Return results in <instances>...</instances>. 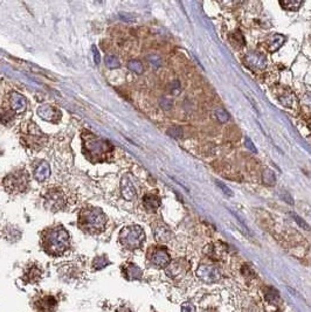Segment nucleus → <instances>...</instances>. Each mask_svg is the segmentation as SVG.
Here are the masks:
<instances>
[{"mask_svg": "<svg viewBox=\"0 0 311 312\" xmlns=\"http://www.w3.org/2000/svg\"><path fill=\"white\" fill-rule=\"evenodd\" d=\"M82 153L92 163L108 162L113 158L114 145L107 139L100 138L88 130H85L81 135Z\"/></svg>", "mask_w": 311, "mask_h": 312, "instance_id": "f257e3e1", "label": "nucleus"}, {"mask_svg": "<svg viewBox=\"0 0 311 312\" xmlns=\"http://www.w3.org/2000/svg\"><path fill=\"white\" fill-rule=\"evenodd\" d=\"M41 245L43 250L49 255H62L70 246L69 233L62 226L47 228L41 235Z\"/></svg>", "mask_w": 311, "mask_h": 312, "instance_id": "f03ea898", "label": "nucleus"}, {"mask_svg": "<svg viewBox=\"0 0 311 312\" xmlns=\"http://www.w3.org/2000/svg\"><path fill=\"white\" fill-rule=\"evenodd\" d=\"M79 226L88 234H100L106 229L107 216L101 208L88 206L79 214Z\"/></svg>", "mask_w": 311, "mask_h": 312, "instance_id": "7ed1b4c3", "label": "nucleus"}, {"mask_svg": "<svg viewBox=\"0 0 311 312\" xmlns=\"http://www.w3.org/2000/svg\"><path fill=\"white\" fill-rule=\"evenodd\" d=\"M20 141L25 147L32 151H41L46 146L47 137L33 121L24 122L20 126Z\"/></svg>", "mask_w": 311, "mask_h": 312, "instance_id": "20e7f679", "label": "nucleus"}, {"mask_svg": "<svg viewBox=\"0 0 311 312\" xmlns=\"http://www.w3.org/2000/svg\"><path fill=\"white\" fill-rule=\"evenodd\" d=\"M3 186L10 194L24 193L30 187V174L26 170H16L4 178Z\"/></svg>", "mask_w": 311, "mask_h": 312, "instance_id": "39448f33", "label": "nucleus"}, {"mask_svg": "<svg viewBox=\"0 0 311 312\" xmlns=\"http://www.w3.org/2000/svg\"><path fill=\"white\" fill-rule=\"evenodd\" d=\"M144 241H145V233L139 226H126L119 233V242L126 249H138L143 246Z\"/></svg>", "mask_w": 311, "mask_h": 312, "instance_id": "423d86ee", "label": "nucleus"}, {"mask_svg": "<svg viewBox=\"0 0 311 312\" xmlns=\"http://www.w3.org/2000/svg\"><path fill=\"white\" fill-rule=\"evenodd\" d=\"M45 207L52 212H59L66 208L67 198L64 192L60 187H50L43 195Z\"/></svg>", "mask_w": 311, "mask_h": 312, "instance_id": "0eeeda50", "label": "nucleus"}, {"mask_svg": "<svg viewBox=\"0 0 311 312\" xmlns=\"http://www.w3.org/2000/svg\"><path fill=\"white\" fill-rule=\"evenodd\" d=\"M197 276L204 283L212 284L221 278V273H220L219 268L213 266V264H201L197 269Z\"/></svg>", "mask_w": 311, "mask_h": 312, "instance_id": "6e6552de", "label": "nucleus"}, {"mask_svg": "<svg viewBox=\"0 0 311 312\" xmlns=\"http://www.w3.org/2000/svg\"><path fill=\"white\" fill-rule=\"evenodd\" d=\"M245 63L248 68L254 71H261L267 66L266 56L259 52H249L245 55Z\"/></svg>", "mask_w": 311, "mask_h": 312, "instance_id": "1a4fd4ad", "label": "nucleus"}, {"mask_svg": "<svg viewBox=\"0 0 311 312\" xmlns=\"http://www.w3.org/2000/svg\"><path fill=\"white\" fill-rule=\"evenodd\" d=\"M37 112L39 117L49 123H59L62 118V112H61L60 109L49 104H43L41 107H39Z\"/></svg>", "mask_w": 311, "mask_h": 312, "instance_id": "9d476101", "label": "nucleus"}, {"mask_svg": "<svg viewBox=\"0 0 311 312\" xmlns=\"http://www.w3.org/2000/svg\"><path fill=\"white\" fill-rule=\"evenodd\" d=\"M190 269V264L187 261L183 259H178L176 261H173L166 267V274H168L169 277L177 278L185 275L187 271Z\"/></svg>", "mask_w": 311, "mask_h": 312, "instance_id": "9b49d317", "label": "nucleus"}, {"mask_svg": "<svg viewBox=\"0 0 311 312\" xmlns=\"http://www.w3.org/2000/svg\"><path fill=\"white\" fill-rule=\"evenodd\" d=\"M10 109L14 111V114H24L27 110V99L21 94L17 92H12L9 96Z\"/></svg>", "mask_w": 311, "mask_h": 312, "instance_id": "f8f14e48", "label": "nucleus"}, {"mask_svg": "<svg viewBox=\"0 0 311 312\" xmlns=\"http://www.w3.org/2000/svg\"><path fill=\"white\" fill-rule=\"evenodd\" d=\"M150 260L152 264L158 268H166L171 263V259H170L168 250L163 248V247H158V248H154L152 250Z\"/></svg>", "mask_w": 311, "mask_h": 312, "instance_id": "ddd939ff", "label": "nucleus"}, {"mask_svg": "<svg viewBox=\"0 0 311 312\" xmlns=\"http://www.w3.org/2000/svg\"><path fill=\"white\" fill-rule=\"evenodd\" d=\"M121 194L125 200H129V201L133 200L137 195L135 185H133L132 180L130 179L128 176L123 177L121 180Z\"/></svg>", "mask_w": 311, "mask_h": 312, "instance_id": "4468645a", "label": "nucleus"}, {"mask_svg": "<svg viewBox=\"0 0 311 312\" xmlns=\"http://www.w3.org/2000/svg\"><path fill=\"white\" fill-rule=\"evenodd\" d=\"M122 273L129 281H138L143 277V271L135 263H126L122 267Z\"/></svg>", "mask_w": 311, "mask_h": 312, "instance_id": "2eb2a0df", "label": "nucleus"}, {"mask_svg": "<svg viewBox=\"0 0 311 312\" xmlns=\"http://www.w3.org/2000/svg\"><path fill=\"white\" fill-rule=\"evenodd\" d=\"M50 176V166L46 161H40L34 166V178L39 183H42L46 179H48Z\"/></svg>", "mask_w": 311, "mask_h": 312, "instance_id": "dca6fc26", "label": "nucleus"}, {"mask_svg": "<svg viewBox=\"0 0 311 312\" xmlns=\"http://www.w3.org/2000/svg\"><path fill=\"white\" fill-rule=\"evenodd\" d=\"M153 233L156 240L162 243L170 241L172 238L171 230L164 223H156L153 226Z\"/></svg>", "mask_w": 311, "mask_h": 312, "instance_id": "f3484780", "label": "nucleus"}, {"mask_svg": "<svg viewBox=\"0 0 311 312\" xmlns=\"http://www.w3.org/2000/svg\"><path fill=\"white\" fill-rule=\"evenodd\" d=\"M284 42H285V36L284 35L274 34L266 41L267 49H268L270 53L277 52V50L284 45Z\"/></svg>", "mask_w": 311, "mask_h": 312, "instance_id": "a211bd4d", "label": "nucleus"}, {"mask_svg": "<svg viewBox=\"0 0 311 312\" xmlns=\"http://www.w3.org/2000/svg\"><path fill=\"white\" fill-rule=\"evenodd\" d=\"M161 199L154 194H146L145 197L143 198L144 207H145L146 210H149V212H156V210L161 207Z\"/></svg>", "mask_w": 311, "mask_h": 312, "instance_id": "6ab92c4d", "label": "nucleus"}, {"mask_svg": "<svg viewBox=\"0 0 311 312\" xmlns=\"http://www.w3.org/2000/svg\"><path fill=\"white\" fill-rule=\"evenodd\" d=\"M56 306V300L52 296H46L38 302V309L42 312H52Z\"/></svg>", "mask_w": 311, "mask_h": 312, "instance_id": "aec40b11", "label": "nucleus"}, {"mask_svg": "<svg viewBox=\"0 0 311 312\" xmlns=\"http://www.w3.org/2000/svg\"><path fill=\"white\" fill-rule=\"evenodd\" d=\"M263 291H265V298H266L267 302L275 304V305H280L282 300H281L280 293H278L276 289L270 288V286H268V288H266L265 290H263Z\"/></svg>", "mask_w": 311, "mask_h": 312, "instance_id": "412c9836", "label": "nucleus"}, {"mask_svg": "<svg viewBox=\"0 0 311 312\" xmlns=\"http://www.w3.org/2000/svg\"><path fill=\"white\" fill-rule=\"evenodd\" d=\"M16 118V114L11 109H0V124L11 125Z\"/></svg>", "mask_w": 311, "mask_h": 312, "instance_id": "4be33fe9", "label": "nucleus"}, {"mask_svg": "<svg viewBox=\"0 0 311 312\" xmlns=\"http://www.w3.org/2000/svg\"><path fill=\"white\" fill-rule=\"evenodd\" d=\"M278 100H280V102L282 104L288 108H295L296 103H297V99H296V96L292 93L283 94V95L278 97Z\"/></svg>", "mask_w": 311, "mask_h": 312, "instance_id": "5701e85b", "label": "nucleus"}, {"mask_svg": "<svg viewBox=\"0 0 311 312\" xmlns=\"http://www.w3.org/2000/svg\"><path fill=\"white\" fill-rule=\"evenodd\" d=\"M109 263H110L109 260L107 259L106 255L97 256L93 261V268L95 270H101V269H103V268H106Z\"/></svg>", "mask_w": 311, "mask_h": 312, "instance_id": "b1692460", "label": "nucleus"}, {"mask_svg": "<svg viewBox=\"0 0 311 312\" xmlns=\"http://www.w3.org/2000/svg\"><path fill=\"white\" fill-rule=\"evenodd\" d=\"M262 178H263V183H265L267 186H274V185L276 184V177H275V173L272 171V170L266 169L265 171H263Z\"/></svg>", "mask_w": 311, "mask_h": 312, "instance_id": "393cba45", "label": "nucleus"}, {"mask_svg": "<svg viewBox=\"0 0 311 312\" xmlns=\"http://www.w3.org/2000/svg\"><path fill=\"white\" fill-rule=\"evenodd\" d=\"M104 63H106V66L109 68V69H117V68L121 67L119 60L114 55H107L104 57Z\"/></svg>", "mask_w": 311, "mask_h": 312, "instance_id": "a878e982", "label": "nucleus"}, {"mask_svg": "<svg viewBox=\"0 0 311 312\" xmlns=\"http://www.w3.org/2000/svg\"><path fill=\"white\" fill-rule=\"evenodd\" d=\"M281 6L288 11H297L303 5V2H296V0H288V2H281Z\"/></svg>", "mask_w": 311, "mask_h": 312, "instance_id": "bb28decb", "label": "nucleus"}, {"mask_svg": "<svg viewBox=\"0 0 311 312\" xmlns=\"http://www.w3.org/2000/svg\"><path fill=\"white\" fill-rule=\"evenodd\" d=\"M128 68H129L130 70L133 71V72H136V74H138V75L143 74V71H144L143 64L140 63L138 60H131V61H129Z\"/></svg>", "mask_w": 311, "mask_h": 312, "instance_id": "cd10ccee", "label": "nucleus"}, {"mask_svg": "<svg viewBox=\"0 0 311 312\" xmlns=\"http://www.w3.org/2000/svg\"><path fill=\"white\" fill-rule=\"evenodd\" d=\"M26 276L28 282H35L41 276V271H40L37 267H32L26 273Z\"/></svg>", "mask_w": 311, "mask_h": 312, "instance_id": "c85d7f7f", "label": "nucleus"}, {"mask_svg": "<svg viewBox=\"0 0 311 312\" xmlns=\"http://www.w3.org/2000/svg\"><path fill=\"white\" fill-rule=\"evenodd\" d=\"M215 116H216V118L219 119V122H221V123H226L229 119L228 112H227L225 109H222V108L216 109Z\"/></svg>", "mask_w": 311, "mask_h": 312, "instance_id": "c756f323", "label": "nucleus"}, {"mask_svg": "<svg viewBox=\"0 0 311 312\" xmlns=\"http://www.w3.org/2000/svg\"><path fill=\"white\" fill-rule=\"evenodd\" d=\"M169 135L172 136L173 138L179 139L183 137V131H182V129L178 128V126H173V128L169 130Z\"/></svg>", "mask_w": 311, "mask_h": 312, "instance_id": "7c9ffc66", "label": "nucleus"}, {"mask_svg": "<svg viewBox=\"0 0 311 312\" xmlns=\"http://www.w3.org/2000/svg\"><path fill=\"white\" fill-rule=\"evenodd\" d=\"M215 183L219 186L220 190L223 192V193H225L226 195H228V197H233V195H234L233 192H232V190H230L229 187H227V185H225V184L222 183V181H219V180H216Z\"/></svg>", "mask_w": 311, "mask_h": 312, "instance_id": "2f4dec72", "label": "nucleus"}, {"mask_svg": "<svg viewBox=\"0 0 311 312\" xmlns=\"http://www.w3.org/2000/svg\"><path fill=\"white\" fill-rule=\"evenodd\" d=\"M147 60H149V62L152 64L154 68H159L162 66L161 57L157 56V55H150L149 57H147Z\"/></svg>", "mask_w": 311, "mask_h": 312, "instance_id": "473e14b6", "label": "nucleus"}, {"mask_svg": "<svg viewBox=\"0 0 311 312\" xmlns=\"http://www.w3.org/2000/svg\"><path fill=\"white\" fill-rule=\"evenodd\" d=\"M292 216H294V219L296 220V222H297V223L299 224V226L303 227V228H304V229H306V230H309V229H310V227L308 226V223H306L305 221L303 220V219H301V217H299V216L297 215V214H295V213H294V214H292Z\"/></svg>", "mask_w": 311, "mask_h": 312, "instance_id": "72a5a7b5", "label": "nucleus"}, {"mask_svg": "<svg viewBox=\"0 0 311 312\" xmlns=\"http://www.w3.org/2000/svg\"><path fill=\"white\" fill-rule=\"evenodd\" d=\"M182 312H195V306L190 302L183 303L182 304Z\"/></svg>", "mask_w": 311, "mask_h": 312, "instance_id": "f704fd0d", "label": "nucleus"}, {"mask_svg": "<svg viewBox=\"0 0 311 312\" xmlns=\"http://www.w3.org/2000/svg\"><path fill=\"white\" fill-rule=\"evenodd\" d=\"M245 145H246V147L248 148V150H251L252 152H254V153H256V152H258V150H256V147L254 146V144L252 143V140L248 138V137H246V139H245Z\"/></svg>", "mask_w": 311, "mask_h": 312, "instance_id": "c9c22d12", "label": "nucleus"}, {"mask_svg": "<svg viewBox=\"0 0 311 312\" xmlns=\"http://www.w3.org/2000/svg\"><path fill=\"white\" fill-rule=\"evenodd\" d=\"M282 199H283V200H285L288 202V204H290V205H294V199H292L291 197H290V194L289 193H287V192H284L283 194H282V197H281Z\"/></svg>", "mask_w": 311, "mask_h": 312, "instance_id": "e433bc0d", "label": "nucleus"}, {"mask_svg": "<svg viewBox=\"0 0 311 312\" xmlns=\"http://www.w3.org/2000/svg\"><path fill=\"white\" fill-rule=\"evenodd\" d=\"M171 92H172L173 95H177V94L180 92V86H179L178 82L173 83V85L171 86Z\"/></svg>", "mask_w": 311, "mask_h": 312, "instance_id": "4c0bfd02", "label": "nucleus"}, {"mask_svg": "<svg viewBox=\"0 0 311 312\" xmlns=\"http://www.w3.org/2000/svg\"><path fill=\"white\" fill-rule=\"evenodd\" d=\"M93 52H94V57H95V62L99 64L100 63V54H99V52H97V49H96V47L95 46H93Z\"/></svg>", "mask_w": 311, "mask_h": 312, "instance_id": "58836bf2", "label": "nucleus"}]
</instances>
